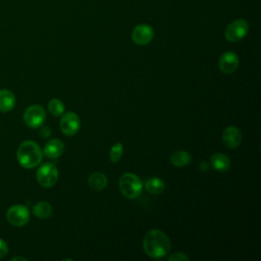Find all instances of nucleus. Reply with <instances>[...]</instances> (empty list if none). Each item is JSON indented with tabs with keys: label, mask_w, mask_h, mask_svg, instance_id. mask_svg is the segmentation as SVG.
<instances>
[{
	"label": "nucleus",
	"mask_w": 261,
	"mask_h": 261,
	"mask_svg": "<svg viewBox=\"0 0 261 261\" xmlns=\"http://www.w3.org/2000/svg\"><path fill=\"white\" fill-rule=\"evenodd\" d=\"M208 168H209V166H208V163H207L206 161L200 162V164H199V169H200L201 171H207Z\"/></svg>",
	"instance_id": "b1692460"
},
{
	"label": "nucleus",
	"mask_w": 261,
	"mask_h": 261,
	"mask_svg": "<svg viewBox=\"0 0 261 261\" xmlns=\"http://www.w3.org/2000/svg\"><path fill=\"white\" fill-rule=\"evenodd\" d=\"M33 213L35 216H37L41 219H45V218H48L49 216H51L52 207L48 202L40 201L34 205Z\"/></svg>",
	"instance_id": "a211bd4d"
},
{
	"label": "nucleus",
	"mask_w": 261,
	"mask_h": 261,
	"mask_svg": "<svg viewBox=\"0 0 261 261\" xmlns=\"http://www.w3.org/2000/svg\"><path fill=\"white\" fill-rule=\"evenodd\" d=\"M118 187L120 193L127 199L137 198L143 190L141 179L136 174L130 172H125L119 177Z\"/></svg>",
	"instance_id": "7ed1b4c3"
},
{
	"label": "nucleus",
	"mask_w": 261,
	"mask_h": 261,
	"mask_svg": "<svg viewBox=\"0 0 261 261\" xmlns=\"http://www.w3.org/2000/svg\"><path fill=\"white\" fill-rule=\"evenodd\" d=\"M165 184L160 177H150L145 182V189L147 192L153 195L161 194L164 191Z\"/></svg>",
	"instance_id": "f3484780"
},
{
	"label": "nucleus",
	"mask_w": 261,
	"mask_h": 261,
	"mask_svg": "<svg viewBox=\"0 0 261 261\" xmlns=\"http://www.w3.org/2000/svg\"><path fill=\"white\" fill-rule=\"evenodd\" d=\"M123 154V145L119 142L112 145L110 152H109V158L112 163H117Z\"/></svg>",
	"instance_id": "aec40b11"
},
{
	"label": "nucleus",
	"mask_w": 261,
	"mask_h": 261,
	"mask_svg": "<svg viewBox=\"0 0 261 261\" xmlns=\"http://www.w3.org/2000/svg\"><path fill=\"white\" fill-rule=\"evenodd\" d=\"M169 161L172 165H174L176 167H185L191 163L192 156L187 151L178 150V151H175L170 154Z\"/></svg>",
	"instance_id": "2eb2a0df"
},
{
	"label": "nucleus",
	"mask_w": 261,
	"mask_h": 261,
	"mask_svg": "<svg viewBox=\"0 0 261 261\" xmlns=\"http://www.w3.org/2000/svg\"><path fill=\"white\" fill-rule=\"evenodd\" d=\"M154 37V31L153 29L146 23L138 24L133 33H132V39L133 41L140 46H144L149 44Z\"/></svg>",
	"instance_id": "1a4fd4ad"
},
{
	"label": "nucleus",
	"mask_w": 261,
	"mask_h": 261,
	"mask_svg": "<svg viewBox=\"0 0 261 261\" xmlns=\"http://www.w3.org/2000/svg\"><path fill=\"white\" fill-rule=\"evenodd\" d=\"M46 119V113L41 105H31L23 112V122L31 128L40 127Z\"/></svg>",
	"instance_id": "39448f33"
},
{
	"label": "nucleus",
	"mask_w": 261,
	"mask_h": 261,
	"mask_svg": "<svg viewBox=\"0 0 261 261\" xmlns=\"http://www.w3.org/2000/svg\"><path fill=\"white\" fill-rule=\"evenodd\" d=\"M48 110L54 116H61L64 113V104L59 99L53 98L48 103Z\"/></svg>",
	"instance_id": "6ab92c4d"
},
{
	"label": "nucleus",
	"mask_w": 261,
	"mask_h": 261,
	"mask_svg": "<svg viewBox=\"0 0 261 261\" xmlns=\"http://www.w3.org/2000/svg\"><path fill=\"white\" fill-rule=\"evenodd\" d=\"M210 164L216 171L224 172L230 167V159L222 153H215L210 157Z\"/></svg>",
	"instance_id": "ddd939ff"
},
{
	"label": "nucleus",
	"mask_w": 261,
	"mask_h": 261,
	"mask_svg": "<svg viewBox=\"0 0 261 261\" xmlns=\"http://www.w3.org/2000/svg\"><path fill=\"white\" fill-rule=\"evenodd\" d=\"M16 260H23V261H25L27 258H23V257H14V258L11 259V261H16Z\"/></svg>",
	"instance_id": "393cba45"
},
{
	"label": "nucleus",
	"mask_w": 261,
	"mask_h": 261,
	"mask_svg": "<svg viewBox=\"0 0 261 261\" xmlns=\"http://www.w3.org/2000/svg\"><path fill=\"white\" fill-rule=\"evenodd\" d=\"M222 141L229 149H236L242 143V133L237 126H227L222 132Z\"/></svg>",
	"instance_id": "9b49d317"
},
{
	"label": "nucleus",
	"mask_w": 261,
	"mask_h": 261,
	"mask_svg": "<svg viewBox=\"0 0 261 261\" xmlns=\"http://www.w3.org/2000/svg\"><path fill=\"white\" fill-rule=\"evenodd\" d=\"M36 177L40 186L43 188H51L58 179V169L53 163H44L38 168Z\"/></svg>",
	"instance_id": "20e7f679"
},
{
	"label": "nucleus",
	"mask_w": 261,
	"mask_h": 261,
	"mask_svg": "<svg viewBox=\"0 0 261 261\" xmlns=\"http://www.w3.org/2000/svg\"><path fill=\"white\" fill-rule=\"evenodd\" d=\"M16 157L18 163L24 168L38 166L43 159V152L39 145L34 141H23L17 148Z\"/></svg>",
	"instance_id": "f03ea898"
},
{
	"label": "nucleus",
	"mask_w": 261,
	"mask_h": 261,
	"mask_svg": "<svg viewBox=\"0 0 261 261\" xmlns=\"http://www.w3.org/2000/svg\"><path fill=\"white\" fill-rule=\"evenodd\" d=\"M239 64H240L239 56L232 51L224 52L218 60V67L220 71H222L225 74L234 72L238 69Z\"/></svg>",
	"instance_id": "9d476101"
},
{
	"label": "nucleus",
	"mask_w": 261,
	"mask_h": 261,
	"mask_svg": "<svg viewBox=\"0 0 261 261\" xmlns=\"http://www.w3.org/2000/svg\"><path fill=\"white\" fill-rule=\"evenodd\" d=\"M107 176L102 173V172H93L90 176H89V179H88V184H89V187L94 190V191H97V192H100L102 190H104L107 186Z\"/></svg>",
	"instance_id": "dca6fc26"
},
{
	"label": "nucleus",
	"mask_w": 261,
	"mask_h": 261,
	"mask_svg": "<svg viewBox=\"0 0 261 261\" xmlns=\"http://www.w3.org/2000/svg\"><path fill=\"white\" fill-rule=\"evenodd\" d=\"M63 151H64V144L59 139H52L48 141L44 147L45 156L51 159L60 157Z\"/></svg>",
	"instance_id": "f8f14e48"
},
{
	"label": "nucleus",
	"mask_w": 261,
	"mask_h": 261,
	"mask_svg": "<svg viewBox=\"0 0 261 261\" xmlns=\"http://www.w3.org/2000/svg\"><path fill=\"white\" fill-rule=\"evenodd\" d=\"M81 126V121L76 113L74 112H66L62 114L60 119V129L66 136L75 135Z\"/></svg>",
	"instance_id": "6e6552de"
},
{
	"label": "nucleus",
	"mask_w": 261,
	"mask_h": 261,
	"mask_svg": "<svg viewBox=\"0 0 261 261\" xmlns=\"http://www.w3.org/2000/svg\"><path fill=\"white\" fill-rule=\"evenodd\" d=\"M6 218L14 226H23L30 220V211L25 206L16 204L7 210Z\"/></svg>",
	"instance_id": "0eeeda50"
},
{
	"label": "nucleus",
	"mask_w": 261,
	"mask_h": 261,
	"mask_svg": "<svg viewBox=\"0 0 261 261\" xmlns=\"http://www.w3.org/2000/svg\"><path fill=\"white\" fill-rule=\"evenodd\" d=\"M50 134H51V129H50L49 127H47V126L42 127V128H41V130H40V135H41L42 137H44V138L49 137V136H50Z\"/></svg>",
	"instance_id": "5701e85b"
},
{
	"label": "nucleus",
	"mask_w": 261,
	"mask_h": 261,
	"mask_svg": "<svg viewBox=\"0 0 261 261\" xmlns=\"http://www.w3.org/2000/svg\"><path fill=\"white\" fill-rule=\"evenodd\" d=\"M190 258L185 253H173L168 256V261H189Z\"/></svg>",
	"instance_id": "412c9836"
},
{
	"label": "nucleus",
	"mask_w": 261,
	"mask_h": 261,
	"mask_svg": "<svg viewBox=\"0 0 261 261\" xmlns=\"http://www.w3.org/2000/svg\"><path fill=\"white\" fill-rule=\"evenodd\" d=\"M143 248L149 257L159 259L169 253L171 244L165 232L160 229H150L144 237Z\"/></svg>",
	"instance_id": "f257e3e1"
},
{
	"label": "nucleus",
	"mask_w": 261,
	"mask_h": 261,
	"mask_svg": "<svg viewBox=\"0 0 261 261\" xmlns=\"http://www.w3.org/2000/svg\"><path fill=\"white\" fill-rule=\"evenodd\" d=\"M249 32V24L245 19H236L230 22L224 33L225 39L229 42H239L244 39Z\"/></svg>",
	"instance_id": "423d86ee"
},
{
	"label": "nucleus",
	"mask_w": 261,
	"mask_h": 261,
	"mask_svg": "<svg viewBox=\"0 0 261 261\" xmlns=\"http://www.w3.org/2000/svg\"><path fill=\"white\" fill-rule=\"evenodd\" d=\"M8 252V247H7V244L0 239V259L3 258Z\"/></svg>",
	"instance_id": "4be33fe9"
},
{
	"label": "nucleus",
	"mask_w": 261,
	"mask_h": 261,
	"mask_svg": "<svg viewBox=\"0 0 261 261\" xmlns=\"http://www.w3.org/2000/svg\"><path fill=\"white\" fill-rule=\"evenodd\" d=\"M15 97L14 94L6 89L0 90V111L8 112L14 108Z\"/></svg>",
	"instance_id": "4468645a"
}]
</instances>
